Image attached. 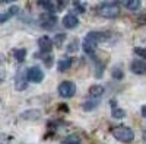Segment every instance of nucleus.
Instances as JSON below:
<instances>
[{"instance_id": "nucleus-1", "label": "nucleus", "mask_w": 146, "mask_h": 144, "mask_svg": "<svg viewBox=\"0 0 146 144\" xmlns=\"http://www.w3.org/2000/svg\"><path fill=\"white\" fill-rule=\"evenodd\" d=\"M111 134L114 135L115 140H118L121 143H131L133 140H135V133H133V130L129 128V127H124V125L114 127L111 130Z\"/></svg>"}, {"instance_id": "nucleus-2", "label": "nucleus", "mask_w": 146, "mask_h": 144, "mask_svg": "<svg viewBox=\"0 0 146 144\" xmlns=\"http://www.w3.org/2000/svg\"><path fill=\"white\" fill-rule=\"evenodd\" d=\"M96 13L107 19H114V18L120 16V6L117 3H104V5L98 6Z\"/></svg>"}, {"instance_id": "nucleus-3", "label": "nucleus", "mask_w": 146, "mask_h": 144, "mask_svg": "<svg viewBox=\"0 0 146 144\" xmlns=\"http://www.w3.org/2000/svg\"><path fill=\"white\" fill-rule=\"evenodd\" d=\"M58 93L62 98H72L76 93V85L73 82H69V80L62 82L58 85Z\"/></svg>"}, {"instance_id": "nucleus-4", "label": "nucleus", "mask_w": 146, "mask_h": 144, "mask_svg": "<svg viewBox=\"0 0 146 144\" xmlns=\"http://www.w3.org/2000/svg\"><path fill=\"white\" fill-rule=\"evenodd\" d=\"M28 71H25V68L21 67L16 73V79H15V87L16 90H25L27 89V83H28Z\"/></svg>"}, {"instance_id": "nucleus-5", "label": "nucleus", "mask_w": 146, "mask_h": 144, "mask_svg": "<svg viewBox=\"0 0 146 144\" xmlns=\"http://www.w3.org/2000/svg\"><path fill=\"white\" fill-rule=\"evenodd\" d=\"M85 39L92 42L94 45H98V44L105 42L108 39V34L107 32H101V31H92V32H89L86 37H85Z\"/></svg>"}, {"instance_id": "nucleus-6", "label": "nucleus", "mask_w": 146, "mask_h": 144, "mask_svg": "<svg viewBox=\"0 0 146 144\" xmlns=\"http://www.w3.org/2000/svg\"><path fill=\"white\" fill-rule=\"evenodd\" d=\"M38 48H40L41 54H50L51 48H53V39L50 37H47V35H44V37L38 39Z\"/></svg>"}, {"instance_id": "nucleus-7", "label": "nucleus", "mask_w": 146, "mask_h": 144, "mask_svg": "<svg viewBox=\"0 0 146 144\" xmlns=\"http://www.w3.org/2000/svg\"><path fill=\"white\" fill-rule=\"evenodd\" d=\"M42 79H44V73H42V70L38 66L31 67L28 70V80L29 82H32V83H41Z\"/></svg>"}, {"instance_id": "nucleus-8", "label": "nucleus", "mask_w": 146, "mask_h": 144, "mask_svg": "<svg viewBox=\"0 0 146 144\" xmlns=\"http://www.w3.org/2000/svg\"><path fill=\"white\" fill-rule=\"evenodd\" d=\"M130 70L135 74H145L146 73V63L143 60H133L130 63Z\"/></svg>"}, {"instance_id": "nucleus-9", "label": "nucleus", "mask_w": 146, "mask_h": 144, "mask_svg": "<svg viewBox=\"0 0 146 144\" xmlns=\"http://www.w3.org/2000/svg\"><path fill=\"white\" fill-rule=\"evenodd\" d=\"M63 25H64V28H67V29H73V28H76V26L79 25V19H78L76 15L69 13V15H66V16L63 18Z\"/></svg>"}, {"instance_id": "nucleus-10", "label": "nucleus", "mask_w": 146, "mask_h": 144, "mask_svg": "<svg viewBox=\"0 0 146 144\" xmlns=\"http://www.w3.org/2000/svg\"><path fill=\"white\" fill-rule=\"evenodd\" d=\"M56 22H57V18L53 16V15H44L41 18V26L42 28H53L56 25Z\"/></svg>"}, {"instance_id": "nucleus-11", "label": "nucleus", "mask_w": 146, "mask_h": 144, "mask_svg": "<svg viewBox=\"0 0 146 144\" xmlns=\"http://www.w3.org/2000/svg\"><path fill=\"white\" fill-rule=\"evenodd\" d=\"M102 95H104V87L101 85H94V86L89 87V96L91 98L98 99V98H101Z\"/></svg>"}, {"instance_id": "nucleus-12", "label": "nucleus", "mask_w": 146, "mask_h": 144, "mask_svg": "<svg viewBox=\"0 0 146 144\" xmlns=\"http://www.w3.org/2000/svg\"><path fill=\"white\" fill-rule=\"evenodd\" d=\"M18 10H19V7H18V6H12L7 12H5V13H0V23L6 22L7 19H10L13 15H16V13H18Z\"/></svg>"}, {"instance_id": "nucleus-13", "label": "nucleus", "mask_w": 146, "mask_h": 144, "mask_svg": "<svg viewBox=\"0 0 146 144\" xmlns=\"http://www.w3.org/2000/svg\"><path fill=\"white\" fill-rule=\"evenodd\" d=\"M73 64V60L72 58H64V60H60L58 61V71H67Z\"/></svg>"}, {"instance_id": "nucleus-14", "label": "nucleus", "mask_w": 146, "mask_h": 144, "mask_svg": "<svg viewBox=\"0 0 146 144\" xmlns=\"http://www.w3.org/2000/svg\"><path fill=\"white\" fill-rule=\"evenodd\" d=\"M142 0H123V5L129 9V10H137L140 7Z\"/></svg>"}, {"instance_id": "nucleus-15", "label": "nucleus", "mask_w": 146, "mask_h": 144, "mask_svg": "<svg viewBox=\"0 0 146 144\" xmlns=\"http://www.w3.org/2000/svg\"><path fill=\"white\" fill-rule=\"evenodd\" d=\"M13 57L18 60L19 63H22L27 57V50L25 48H18V50H13Z\"/></svg>"}, {"instance_id": "nucleus-16", "label": "nucleus", "mask_w": 146, "mask_h": 144, "mask_svg": "<svg viewBox=\"0 0 146 144\" xmlns=\"http://www.w3.org/2000/svg\"><path fill=\"white\" fill-rule=\"evenodd\" d=\"M80 143H82V140H80V137L76 135V134H69V135L64 138V144H80Z\"/></svg>"}, {"instance_id": "nucleus-17", "label": "nucleus", "mask_w": 146, "mask_h": 144, "mask_svg": "<svg viewBox=\"0 0 146 144\" xmlns=\"http://www.w3.org/2000/svg\"><path fill=\"white\" fill-rule=\"evenodd\" d=\"M94 101H88L86 103H83V109L85 111H91V109H94V108L96 106V105H98V99H95V98H92Z\"/></svg>"}, {"instance_id": "nucleus-18", "label": "nucleus", "mask_w": 146, "mask_h": 144, "mask_svg": "<svg viewBox=\"0 0 146 144\" xmlns=\"http://www.w3.org/2000/svg\"><path fill=\"white\" fill-rule=\"evenodd\" d=\"M111 115H113L114 118H117V119H118V118H124V116H126V112H124L123 109H121V108H115V106H114V108H113V114H111Z\"/></svg>"}, {"instance_id": "nucleus-19", "label": "nucleus", "mask_w": 146, "mask_h": 144, "mask_svg": "<svg viewBox=\"0 0 146 144\" xmlns=\"http://www.w3.org/2000/svg\"><path fill=\"white\" fill-rule=\"evenodd\" d=\"M40 5L44 7V9H47V10H53V3L51 2H48V0H40Z\"/></svg>"}, {"instance_id": "nucleus-20", "label": "nucleus", "mask_w": 146, "mask_h": 144, "mask_svg": "<svg viewBox=\"0 0 146 144\" xmlns=\"http://www.w3.org/2000/svg\"><path fill=\"white\" fill-rule=\"evenodd\" d=\"M113 77H114V79H117V80H121V79L124 77V74H123V71H121V70L114 68V70H113Z\"/></svg>"}, {"instance_id": "nucleus-21", "label": "nucleus", "mask_w": 146, "mask_h": 144, "mask_svg": "<svg viewBox=\"0 0 146 144\" xmlns=\"http://www.w3.org/2000/svg\"><path fill=\"white\" fill-rule=\"evenodd\" d=\"M135 53H136L139 57H142V58L146 60V48H140V47H137V48H135Z\"/></svg>"}, {"instance_id": "nucleus-22", "label": "nucleus", "mask_w": 146, "mask_h": 144, "mask_svg": "<svg viewBox=\"0 0 146 144\" xmlns=\"http://www.w3.org/2000/svg\"><path fill=\"white\" fill-rule=\"evenodd\" d=\"M66 38V35L64 34H62V35H57V37H56V41H57V45H62V42H60V41H63Z\"/></svg>"}, {"instance_id": "nucleus-23", "label": "nucleus", "mask_w": 146, "mask_h": 144, "mask_svg": "<svg viewBox=\"0 0 146 144\" xmlns=\"http://www.w3.org/2000/svg\"><path fill=\"white\" fill-rule=\"evenodd\" d=\"M142 115H143V116L146 118V105H145V106L142 108Z\"/></svg>"}, {"instance_id": "nucleus-24", "label": "nucleus", "mask_w": 146, "mask_h": 144, "mask_svg": "<svg viewBox=\"0 0 146 144\" xmlns=\"http://www.w3.org/2000/svg\"><path fill=\"white\" fill-rule=\"evenodd\" d=\"M142 135H143V138H145V141H146V130L143 131V134H142Z\"/></svg>"}, {"instance_id": "nucleus-25", "label": "nucleus", "mask_w": 146, "mask_h": 144, "mask_svg": "<svg viewBox=\"0 0 146 144\" xmlns=\"http://www.w3.org/2000/svg\"><path fill=\"white\" fill-rule=\"evenodd\" d=\"M7 3H12V2H16V0H6Z\"/></svg>"}, {"instance_id": "nucleus-26", "label": "nucleus", "mask_w": 146, "mask_h": 144, "mask_svg": "<svg viewBox=\"0 0 146 144\" xmlns=\"http://www.w3.org/2000/svg\"><path fill=\"white\" fill-rule=\"evenodd\" d=\"M0 2H6V0H0Z\"/></svg>"}]
</instances>
